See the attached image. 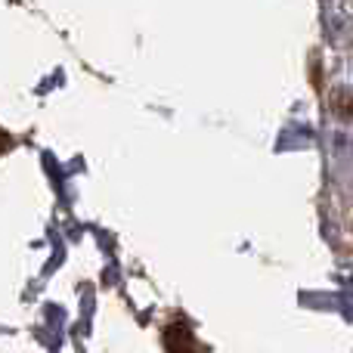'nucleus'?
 <instances>
[{"label": "nucleus", "mask_w": 353, "mask_h": 353, "mask_svg": "<svg viewBox=\"0 0 353 353\" xmlns=\"http://www.w3.org/2000/svg\"><path fill=\"white\" fill-rule=\"evenodd\" d=\"M165 341H168V350L171 353H195V341L183 325H171L165 332Z\"/></svg>", "instance_id": "f257e3e1"}, {"label": "nucleus", "mask_w": 353, "mask_h": 353, "mask_svg": "<svg viewBox=\"0 0 353 353\" xmlns=\"http://www.w3.org/2000/svg\"><path fill=\"white\" fill-rule=\"evenodd\" d=\"M332 105H335V115L338 118H344V121H350V118H353V99H350L347 90H335Z\"/></svg>", "instance_id": "f03ea898"}]
</instances>
